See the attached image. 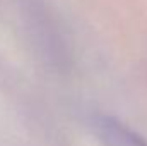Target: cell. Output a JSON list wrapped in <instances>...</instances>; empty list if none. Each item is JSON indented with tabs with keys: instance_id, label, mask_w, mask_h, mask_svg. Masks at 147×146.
I'll return each mask as SVG.
<instances>
[{
	"instance_id": "6da1fadb",
	"label": "cell",
	"mask_w": 147,
	"mask_h": 146,
	"mask_svg": "<svg viewBox=\"0 0 147 146\" xmlns=\"http://www.w3.org/2000/svg\"><path fill=\"white\" fill-rule=\"evenodd\" d=\"M92 126L99 143L103 146H147L146 139H142L128 126L121 124L113 117L98 115Z\"/></svg>"
}]
</instances>
